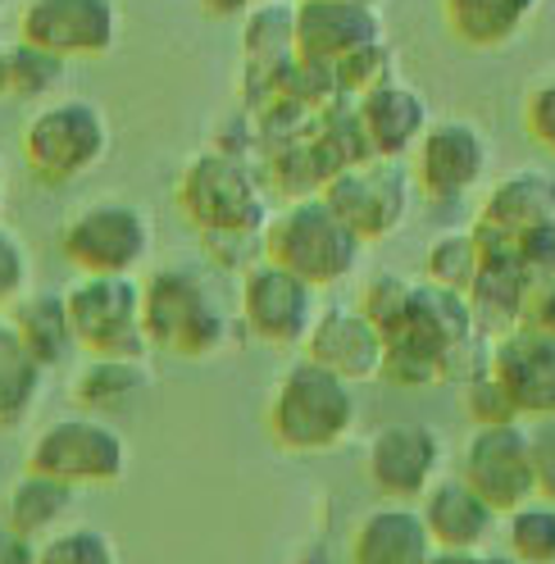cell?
<instances>
[{
  "instance_id": "obj_1",
  "label": "cell",
  "mask_w": 555,
  "mask_h": 564,
  "mask_svg": "<svg viewBox=\"0 0 555 564\" xmlns=\"http://www.w3.org/2000/svg\"><path fill=\"white\" fill-rule=\"evenodd\" d=\"M178 200L187 219L200 228V246L224 269L260 264L264 260V228H269V200L255 169L232 151H200L178 183Z\"/></svg>"
},
{
  "instance_id": "obj_2",
  "label": "cell",
  "mask_w": 555,
  "mask_h": 564,
  "mask_svg": "<svg viewBox=\"0 0 555 564\" xmlns=\"http://www.w3.org/2000/svg\"><path fill=\"white\" fill-rule=\"evenodd\" d=\"M360 429L356 382L328 373L315 360H292L269 392V433L287 455L341 451Z\"/></svg>"
},
{
  "instance_id": "obj_3",
  "label": "cell",
  "mask_w": 555,
  "mask_h": 564,
  "mask_svg": "<svg viewBox=\"0 0 555 564\" xmlns=\"http://www.w3.org/2000/svg\"><path fill=\"white\" fill-rule=\"evenodd\" d=\"M142 324L155 350L183 360H210L232 341V314L215 296L210 278L187 264L155 269L142 282Z\"/></svg>"
},
{
  "instance_id": "obj_4",
  "label": "cell",
  "mask_w": 555,
  "mask_h": 564,
  "mask_svg": "<svg viewBox=\"0 0 555 564\" xmlns=\"http://www.w3.org/2000/svg\"><path fill=\"white\" fill-rule=\"evenodd\" d=\"M474 237L488 256L524 260L537 278L555 273V173L546 169H514L488 192Z\"/></svg>"
},
{
  "instance_id": "obj_5",
  "label": "cell",
  "mask_w": 555,
  "mask_h": 564,
  "mask_svg": "<svg viewBox=\"0 0 555 564\" xmlns=\"http://www.w3.org/2000/svg\"><path fill=\"white\" fill-rule=\"evenodd\" d=\"M364 256V241L337 219V209L324 196H296L287 200L264 228V260L292 269L309 288H337L351 278Z\"/></svg>"
},
{
  "instance_id": "obj_6",
  "label": "cell",
  "mask_w": 555,
  "mask_h": 564,
  "mask_svg": "<svg viewBox=\"0 0 555 564\" xmlns=\"http://www.w3.org/2000/svg\"><path fill=\"white\" fill-rule=\"evenodd\" d=\"M110 155V119L87 96L37 105L23 123V160L42 183H78Z\"/></svg>"
},
{
  "instance_id": "obj_7",
  "label": "cell",
  "mask_w": 555,
  "mask_h": 564,
  "mask_svg": "<svg viewBox=\"0 0 555 564\" xmlns=\"http://www.w3.org/2000/svg\"><path fill=\"white\" fill-rule=\"evenodd\" d=\"M128 465H132L128 437L100 414H64V419L46 423L28 446V469L51 474L74 491L119 487Z\"/></svg>"
},
{
  "instance_id": "obj_8",
  "label": "cell",
  "mask_w": 555,
  "mask_h": 564,
  "mask_svg": "<svg viewBox=\"0 0 555 564\" xmlns=\"http://www.w3.org/2000/svg\"><path fill=\"white\" fill-rule=\"evenodd\" d=\"M64 301L68 319H74V337L87 356H151V337L142 324V282L132 273H78Z\"/></svg>"
},
{
  "instance_id": "obj_9",
  "label": "cell",
  "mask_w": 555,
  "mask_h": 564,
  "mask_svg": "<svg viewBox=\"0 0 555 564\" xmlns=\"http://www.w3.org/2000/svg\"><path fill=\"white\" fill-rule=\"evenodd\" d=\"M155 246V224L137 200H91L59 228V251L78 273H132Z\"/></svg>"
},
{
  "instance_id": "obj_10",
  "label": "cell",
  "mask_w": 555,
  "mask_h": 564,
  "mask_svg": "<svg viewBox=\"0 0 555 564\" xmlns=\"http://www.w3.org/2000/svg\"><path fill=\"white\" fill-rule=\"evenodd\" d=\"M319 288H309L305 278L292 269L260 260L241 273V292H237V319L255 341L278 346V350H301L309 328L319 319Z\"/></svg>"
},
{
  "instance_id": "obj_11",
  "label": "cell",
  "mask_w": 555,
  "mask_h": 564,
  "mask_svg": "<svg viewBox=\"0 0 555 564\" xmlns=\"http://www.w3.org/2000/svg\"><path fill=\"white\" fill-rule=\"evenodd\" d=\"M319 196L337 209V219L360 241H378L405 224L414 200V178L401 160H364V164H341L337 173H328Z\"/></svg>"
},
{
  "instance_id": "obj_12",
  "label": "cell",
  "mask_w": 555,
  "mask_h": 564,
  "mask_svg": "<svg viewBox=\"0 0 555 564\" xmlns=\"http://www.w3.org/2000/svg\"><path fill=\"white\" fill-rule=\"evenodd\" d=\"M460 478L501 519L514 514L519 506H529L537 497L529 423H492V429H469V437L460 446Z\"/></svg>"
},
{
  "instance_id": "obj_13",
  "label": "cell",
  "mask_w": 555,
  "mask_h": 564,
  "mask_svg": "<svg viewBox=\"0 0 555 564\" xmlns=\"http://www.w3.org/2000/svg\"><path fill=\"white\" fill-rule=\"evenodd\" d=\"M442 469H446V437L424 419L383 423V429L369 437L364 474L383 501L420 506L424 491L442 478Z\"/></svg>"
},
{
  "instance_id": "obj_14",
  "label": "cell",
  "mask_w": 555,
  "mask_h": 564,
  "mask_svg": "<svg viewBox=\"0 0 555 564\" xmlns=\"http://www.w3.org/2000/svg\"><path fill=\"white\" fill-rule=\"evenodd\" d=\"M414 187H420L428 200L446 205V200H465L469 192L482 187L492 169V141L474 119L446 115L433 119L424 141L414 147Z\"/></svg>"
},
{
  "instance_id": "obj_15",
  "label": "cell",
  "mask_w": 555,
  "mask_h": 564,
  "mask_svg": "<svg viewBox=\"0 0 555 564\" xmlns=\"http://www.w3.org/2000/svg\"><path fill=\"white\" fill-rule=\"evenodd\" d=\"M119 0H28L19 10V42L59 59H100L119 46Z\"/></svg>"
},
{
  "instance_id": "obj_16",
  "label": "cell",
  "mask_w": 555,
  "mask_h": 564,
  "mask_svg": "<svg viewBox=\"0 0 555 564\" xmlns=\"http://www.w3.org/2000/svg\"><path fill=\"white\" fill-rule=\"evenodd\" d=\"M388 42L383 14L373 6H341V0H296V59L337 74L346 59Z\"/></svg>"
},
{
  "instance_id": "obj_17",
  "label": "cell",
  "mask_w": 555,
  "mask_h": 564,
  "mask_svg": "<svg viewBox=\"0 0 555 564\" xmlns=\"http://www.w3.org/2000/svg\"><path fill=\"white\" fill-rule=\"evenodd\" d=\"M492 373L501 378L524 423L555 419V333L519 324L492 337Z\"/></svg>"
},
{
  "instance_id": "obj_18",
  "label": "cell",
  "mask_w": 555,
  "mask_h": 564,
  "mask_svg": "<svg viewBox=\"0 0 555 564\" xmlns=\"http://www.w3.org/2000/svg\"><path fill=\"white\" fill-rule=\"evenodd\" d=\"M301 356L360 387V382L383 378L388 337L369 324V314L360 305H324L301 346Z\"/></svg>"
},
{
  "instance_id": "obj_19",
  "label": "cell",
  "mask_w": 555,
  "mask_h": 564,
  "mask_svg": "<svg viewBox=\"0 0 555 564\" xmlns=\"http://www.w3.org/2000/svg\"><path fill=\"white\" fill-rule=\"evenodd\" d=\"M356 119H360V132L369 141L373 160H405L424 141L433 110L410 83L396 78V83H383V87L356 96Z\"/></svg>"
},
{
  "instance_id": "obj_20",
  "label": "cell",
  "mask_w": 555,
  "mask_h": 564,
  "mask_svg": "<svg viewBox=\"0 0 555 564\" xmlns=\"http://www.w3.org/2000/svg\"><path fill=\"white\" fill-rule=\"evenodd\" d=\"M433 555H437V542L420 506H401V501H383L364 510L351 528V546H346L351 564H428Z\"/></svg>"
},
{
  "instance_id": "obj_21",
  "label": "cell",
  "mask_w": 555,
  "mask_h": 564,
  "mask_svg": "<svg viewBox=\"0 0 555 564\" xmlns=\"http://www.w3.org/2000/svg\"><path fill=\"white\" fill-rule=\"evenodd\" d=\"M420 514L428 523L437 551H488V542L497 538V523H501V514L482 501L460 474L456 478L442 474L424 491Z\"/></svg>"
},
{
  "instance_id": "obj_22",
  "label": "cell",
  "mask_w": 555,
  "mask_h": 564,
  "mask_svg": "<svg viewBox=\"0 0 555 564\" xmlns=\"http://www.w3.org/2000/svg\"><path fill=\"white\" fill-rule=\"evenodd\" d=\"M537 273L514 260V256H488L482 251V269L469 288V310L478 319L482 337H501L529 319V296H533Z\"/></svg>"
},
{
  "instance_id": "obj_23",
  "label": "cell",
  "mask_w": 555,
  "mask_h": 564,
  "mask_svg": "<svg viewBox=\"0 0 555 564\" xmlns=\"http://www.w3.org/2000/svg\"><path fill=\"white\" fill-rule=\"evenodd\" d=\"M542 0H442L450 37L469 51H501L529 28Z\"/></svg>"
},
{
  "instance_id": "obj_24",
  "label": "cell",
  "mask_w": 555,
  "mask_h": 564,
  "mask_svg": "<svg viewBox=\"0 0 555 564\" xmlns=\"http://www.w3.org/2000/svg\"><path fill=\"white\" fill-rule=\"evenodd\" d=\"M74 501H78V491L68 482L37 474V469H23L6 491V523L28 533L32 542H46L59 533V528H68Z\"/></svg>"
},
{
  "instance_id": "obj_25",
  "label": "cell",
  "mask_w": 555,
  "mask_h": 564,
  "mask_svg": "<svg viewBox=\"0 0 555 564\" xmlns=\"http://www.w3.org/2000/svg\"><path fill=\"white\" fill-rule=\"evenodd\" d=\"M10 324L23 337V346L37 356V365L51 373L55 365H64L68 356L78 350L74 337V319H68V301L64 292H28L14 310H10Z\"/></svg>"
},
{
  "instance_id": "obj_26",
  "label": "cell",
  "mask_w": 555,
  "mask_h": 564,
  "mask_svg": "<svg viewBox=\"0 0 555 564\" xmlns=\"http://www.w3.org/2000/svg\"><path fill=\"white\" fill-rule=\"evenodd\" d=\"M151 365L146 360H123V356H91L74 378V401L91 414L106 419V410H123L142 392H151Z\"/></svg>"
},
{
  "instance_id": "obj_27",
  "label": "cell",
  "mask_w": 555,
  "mask_h": 564,
  "mask_svg": "<svg viewBox=\"0 0 555 564\" xmlns=\"http://www.w3.org/2000/svg\"><path fill=\"white\" fill-rule=\"evenodd\" d=\"M46 392V369L37 356L23 346L10 319H0V429H14L32 410H37Z\"/></svg>"
},
{
  "instance_id": "obj_28",
  "label": "cell",
  "mask_w": 555,
  "mask_h": 564,
  "mask_svg": "<svg viewBox=\"0 0 555 564\" xmlns=\"http://www.w3.org/2000/svg\"><path fill=\"white\" fill-rule=\"evenodd\" d=\"M478 269H482V241L474 237V228H450V232L433 237L428 256H424V273L433 288L460 292V296H469Z\"/></svg>"
},
{
  "instance_id": "obj_29",
  "label": "cell",
  "mask_w": 555,
  "mask_h": 564,
  "mask_svg": "<svg viewBox=\"0 0 555 564\" xmlns=\"http://www.w3.org/2000/svg\"><path fill=\"white\" fill-rule=\"evenodd\" d=\"M64 83H68V59L32 46V42L10 46V96L51 105V100H59Z\"/></svg>"
},
{
  "instance_id": "obj_30",
  "label": "cell",
  "mask_w": 555,
  "mask_h": 564,
  "mask_svg": "<svg viewBox=\"0 0 555 564\" xmlns=\"http://www.w3.org/2000/svg\"><path fill=\"white\" fill-rule=\"evenodd\" d=\"M505 551L519 564H555V506L533 497L505 514Z\"/></svg>"
},
{
  "instance_id": "obj_31",
  "label": "cell",
  "mask_w": 555,
  "mask_h": 564,
  "mask_svg": "<svg viewBox=\"0 0 555 564\" xmlns=\"http://www.w3.org/2000/svg\"><path fill=\"white\" fill-rule=\"evenodd\" d=\"M37 564H123L119 546L106 528H91V523H68L59 528L55 538L42 542Z\"/></svg>"
},
{
  "instance_id": "obj_32",
  "label": "cell",
  "mask_w": 555,
  "mask_h": 564,
  "mask_svg": "<svg viewBox=\"0 0 555 564\" xmlns=\"http://www.w3.org/2000/svg\"><path fill=\"white\" fill-rule=\"evenodd\" d=\"M410 296H414V282L410 278H401V273H373L364 296H360V310L369 314V324L378 333L392 337L405 324V314H410Z\"/></svg>"
},
{
  "instance_id": "obj_33",
  "label": "cell",
  "mask_w": 555,
  "mask_h": 564,
  "mask_svg": "<svg viewBox=\"0 0 555 564\" xmlns=\"http://www.w3.org/2000/svg\"><path fill=\"white\" fill-rule=\"evenodd\" d=\"M333 83L346 96H364V91L383 87V83H396V51L388 42H378V46L360 51L356 59H346L337 74H333Z\"/></svg>"
},
{
  "instance_id": "obj_34",
  "label": "cell",
  "mask_w": 555,
  "mask_h": 564,
  "mask_svg": "<svg viewBox=\"0 0 555 564\" xmlns=\"http://www.w3.org/2000/svg\"><path fill=\"white\" fill-rule=\"evenodd\" d=\"M465 405H469L474 429H492V423H524V414H519V405L510 401V392L501 387V378L492 369L478 373L474 382H465Z\"/></svg>"
},
{
  "instance_id": "obj_35",
  "label": "cell",
  "mask_w": 555,
  "mask_h": 564,
  "mask_svg": "<svg viewBox=\"0 0 555 564\" xmlns=\"http://www.w3.org/2000/svg\"><path fill=\"white\" fill-rule=\"evenodd\" d=\"M32 292V251L28 241L0 224V310H14Z\"/></svg>"
},
{
  "instance_id": "obj_36",
  "label": "cell",
  "mask_w": 555,
  "mask_h": 564,
  "mask_svg": "<svg viewBox=\"0 0 555 564\" xmlns=\"http://www.w3.org/2000/svg\"><path fill=\"white\" fill-rule=\"evenodd\" d=\"M524 132L555 155V74H542L524 96Z\"/></svg>"
},
{
  "instance_id": "obj_37",
  "label": "cell",
  "mask_w": 555,
  "mask_h": 564,
  "mask_svg": "<svg viewBox=\"0 0 555 564\" xmlns=\"http://www.w3.org/2000/svg\"><path fill=\"white\" fill-rule=\"evenodd\" d=\"M533 437V478H537V497L555 506V419L529 423Z\"/></svg>"
},
{
  "instance_id": "obj_38",
  "label": "cell",
  "mask_w": 555,
  "mask_h": 564,
  "mask_svg": "<svg viewBox=\"0 0 555 564\" xmlns=\"http://www.w3.org/2000/svg\"><path fill=\"white\" fill-rule=\"evenodd\" d=\"M37 555H42V542H32L28 533L0 519V564H37Z\"/></svg>"
},
{
  "instance_id": "obj_39",
  "label": "cell",
  "mask_w": 555,
  "mask_h": 564,
  "mask_svg": "<svg viewBox=\"0 0 555 564\" xmlns=\"http://www.w3.org/2000/svg\"><path fill=\"white\" fill-rule=\"evenodd\" d=\"M260 6H269V0H200V10L210 19H247Z\"/></svg>"
},
{
  "instance_id": "obj_40",
  "label": "cell",
  "mask_w": 555,
  "mask_h": 564,
  "mask_svg": "<svg viewBox=\"0 0 555 564\" xmlns=\"http://www.w3.org/2000/svg\"><path fill=\"white\" fill-rule=\"evenodd\" d=\"M428 564H482V551H437Z\"/></svg>"
},
{
  "instance_id": "obj_41",
  "label": "cell",
  "mask_w": 555,
  "mask_h": 564,
  "mask_svg": "<svg viewBox=\"0 0 555 564\" xmlns=\"http://www.w3.org/2000/svg\"><path fill=\"white\" fill-rule=\"evenodd\" d=\"M0 96H10V42H0Z\"/></svg>"
},
{
  "instance_id": "obj_42",
  "label": "cell",
  "mask_w": 555,
  "mask_h": 564,
  "mask_svg": "<svg viewBox=\"0 0 555 564\" xmlns=\"http://www.w3.org/2000/svg\"><path fill=\"white\" fill-rule=\"evenodd\" d=\"M482 564H519L510 551H482Z\"/></svg>"
},
{
  "instance_id": "obj_43",
  "label": "cell",
  "mask_w": 555,
  "mask_h": 564,
  "mask_svg": "<svg viewBox=\"0 0 555 564\" xmlns=\"http://www.w3.org/2000/svg\"><path fill=\"white\" fill-rule=\"evenodd\" d=\"M341 6H373V10H378V6H383V0H341Z\"/></svg>"
},
{
  "instance_id": "obj_44",
  "label": "cell",
  "mask_w": 555,
  "mask_h": 564,
  "mask_svg": "<svg viewBox=\"0 0 555 564\" xmlns=\"http://www.w3.org/2000/svg\"><path fill=\"white\" fill-rule=\"evenodd\" d=\"M0 209H6V178H0Z\"/></svg>"
},
{
  "instance_id": "obj_45",
  "label": "cell",
  "mask_w": 555,
  "mask_h": 564,
  "mask_svg": "<svg viewBox=\"0 0 555 564\" xmlns=\"http://www.w3.org/2000/svg\"><path fill=\"white\" fill-rule=\"evenodd\" d=\"M6 10H10V0H0V14H6Z\"/></svg>"
},
{
  "instance_id": "obj_46",
  "label": "cell",
  "mask_w": 555,
  "mask_h": 564,
  "mask_svg": "<svg viewBox=\"0 0 555 564\" xmlns=\"http://www.w3.org/2000/svg\"><path fill=\"white\" fill-rule=\"evenodd\" d=\"M0 178H6V164H0Z\"/></svg>"
}]
</instances>
